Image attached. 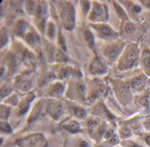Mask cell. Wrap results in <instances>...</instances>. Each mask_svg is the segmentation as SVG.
<instances>
[{
	"label": "cell",
	"instance_id": "obj_1",
	"mask_svg": "<svg viewBox=\"0 0 150 147\" xmlns=\"http://www.w3.org/2000/svg\"><path fill=\"white\" fill-rule=\"evenodd\" d=\"M62 17L65 28L69 29L73 28L74 22V11L71 5L67 4L64 5Z\"/></svg>",
	"mask_w": 150,
	"mask_h": 147
},
{
	"label": "cell",
	"instance_id": "obj_2",
	"mask_svg": "<svg viewBox=\"0 0 150 147\" xmlns=\"http://www.w3.org/2000/svg\"><path fill=\"white\" fill-rule=\"evenodd\" d=\"M107 66L104 61L99 58H97L93 61L90 67V70L93 74H102L107 69Z\"/></svg>",
	"mask_w": 150,
	"mask_h": 147
},
{
	"label": "cell",
	"instance_id": "obj_3",
	"mask_svg": "<svg viewBox=\"0 0 150 147\" xmlns=\"http://www.w3.org/2000/svg\"><path fill=\"white\" fill-rule=\"evenodd\" d=\"M100 35L105 37H109L113 36L114 33L109 26L106 25H98L94 26Z\"/></svg>",
	"mask_w": 150,
	"mask_h": 147
},
{
	"label": "cell",
	"instance_id": "obj_4",
	"mask_svg": "<svg viewBox=\"0 0 150 147\" xmlns=\"http://www.w3.org/2000/svg\"><path fill=\"white\" fill-rule=\"evenodd\" d=\"M104 9L103 6L100 4L95 5L90 16L91 20H97L101 18L104 15Z\"/></svg>",
	"mask_w": 150,
	"mask_h": 147
},
{
	"label": "cell",
	"instance_id": "obj_5",
	"mask_svg": "<svg viewBox=\"0 0 150 147\" xmlns=\"http://www.w3.org/2000/svg\"><path fill=\"white\" fill-rule=\"evenodd\" d=\"M47 5L44 2H41L37 8L36 16L38 18L42 19L43 22L44 19L47 15Z\"/></svg>",
	"mask_w": 150,
	"mask_h": 147
},
{
	"label": "cell",
	"instance_id": "obj_6",
	"mask_svg": "<svg viewBox=\"0 0 150 147\" xmlns=\"http://www.w3.org/2000/svg\"><path fill=\"white\" fill-rule=\"evenodd\" d=\"M121 47L118 45H112L107 49V55L110 58L115 57L119 53Z\"/></svg>",
	"mask_w": 150,
	"mask_h": 147
},
{
	"label": "cell",
	"instance_id": "obj_7",
	"mask_svg": "<svg viewBox=\"0 0 150 147\" xmlns=\"http://www.w3.org/2000/svg\"><path fill=\"white\" fill-rule=\"evenodd\" d=\"M144 85V80L141 77H137L132 80L131 85L134 88L139 90L142 89Z\"/></svg>",
	"mask_w": 150,
	"mask_h": 147
},
{
	"label": "cell",
	"instance_id": "obj_8",
	"mask_svg": "<svg viewBox=\"0 0 150 147\" xmlns=\"http://www.w3.org/2000/svg\"><path fill=\"white\" fill-rule=\"evenodd\" d=\"M114 6H115V10L117 12L119 17L120 18L122 19V20H128V16L126 14L125 12L124 11V10L122 9V7L116 2H115L114 4Z\"/></svg>",
	"mask_w": 150,
	"mask_h": 147
},
{
	"label": "cell",
	"instance_id": "obj_9",
	"mask_svg": "<svg viewBox=\"0 0 150 147\" xmlns=\"http://www.w3.org/2000/svg\"><path fill=\"white\" fill-rule=\"evenodd\" d=\"M26 29V25L22 21L17 23L15 27V33L18 35H23Z\"/></svg>",
	"mask_w": 150,
	"mask_h": 147
},
{
	"label": "cell",
	"instance_id": "obj_10",
	"mask_svg": "<svg viewBox=\"0 0 150 147\" xmlns=\"http://www.w3.org/2000/svg\"><path fill=\"white\" fill-rule=\"evenodd\" d=\"M143 62L145 69L148 71L150 70V53L148 51L143 53Z\"/></svg>",
	"mask_w": 150,
	"mask_h": 147
},
{
	"label": "cell",
	"instance_id": "obj_11",
	"mask_svg": "<svg viewBox=\"0 0 150 147\" xmlns=\"http://www.w3.org/2000/svg\"><path fill=\"white\" fill-rule=\"evenodd\" d=\"M84 36L86 40L89 44V46L91 47H93L94 40L93 34L90 32H89V30H86L84 33Z\"/></svg>",
	"mask_w": 150,
	"mask_h": 147
},
{
	"label": "cell",
	"instance_id": "obj_12",
	"mask_svg": "<svg viewBox=\"0 0 150 147\" xmlns=\"http://www.w3.org/2000/svg\"><path fill=\"white\" fill-rule=\"evenodd\" d=\"M26 39L28 43L31 45L35 44L38 41L37 37L33 33H28L26 36Z\"/></svg>",
	"mask_w": 150,
	"mask_h": 147
},
{
	"label": "cell",
	"instance_id": "obj_13",
	"mask_svg": "<svg viewBox=\"0 0 150 147\" xmlns=\"http://www.w3.org/2000/svg\"><path fill=\"white\" fill-rule=\"evenodd\" d=\"M137 56V53L134 50H131L128 52L126 55V58L129 61H134L136 60Z\"/></svg>",
	"mask_w": 150,
	"mask_h": 147
},
{
	"label": "cell",
	"instance_id": "obj_14",
	"mask_svg": "<svg viewBox=\"0 0 150 147\" xmlns=\"http://www.w3.org/2000/svg\"><path fill=\"white\" fill-rule=\"evenodd\" d=\"M121 134L122 137L124 138H128L131 136V130L128 127H123L121 129Z\"/></svg>",
	"mask_w": 150,
	"mask_h": 147
},
{
	"label": "cell",
	"instance_id": "obj_15",
	"mask_svg": "<svg viewBox=\"0 0 150 147\" xmlns=\"http://www.w3.org/2000/svg\"><path fill=\"white\" fill-rule=\"evenodd\" d=\"M66 129L71 132H76L79 129V125L77 123L73 122L67 126Z\"/></svg>",
	"mask_w": 150,
	"mask_h": 147
},
{
	"label": "cell",
	"instance_id": "obj_16",
	"mask_svg": "<svg viewBox=\"0 0 150 147\" xmlns=\"http://www.w3.org/2000/svg\"><path fill=\"white\" fill-rule=\"evenodd\" d=\"M63 89L64 88L62 85L59 83V84H56L55 86L54 87L53 91L55 94H60L63 92Z\"/></svg>",
	"mask_w": 150,
	"mask_h": 147
},
{
	"label": "cell",
	"instance_id": "obj_17",
	"mask_svg": "<svg viewBox=\"0 0 150 147\" xmlns=\"http://www.w3.org/2000/svg\"><path fill=\"white\" fill-rule=\"evenodd\" d=\"M136 30V27L133 23H129L126 25L125 30L128 33H132Z\"/></svg>",
	"mask_w": 150,
	"mask_h": 147
},
{
	"label": "cell",
	"instance_id": "obj_18",
	"mask_svg": "<svg viewBox=\"0 0 150 147\" xmlns=\"http://www.w3.org/2000/svg\"><path fill=\"white\" fill-rule=\"evenodd\" d=\"M8 41V36L7 33L5 32H1V47L6 44Z\"/></svg>",
	"mask_w": 150,
	"mask_h": 147
},
{
	"label": "cell",
	"instance_id": "obj_19",
	"mask_svg": "<svg viewBox=\"0 0 150 147\" xmlns=\"http://www.w3.org/2000/svg\"><path fill=\"white\" fill-rule=\"evenodd\" d=\"M75 114L77 117L79 118H83L86 116V112L82 109L78 108L75 110Z\"/></svg>",
	"mask_w": 150,
	"mask_h": 147
},
{
	"label": "cell",
	"instance_id": "obj_20",
	"mask_svg": "<svg viewBox=\"0 0 150 147\" xmlns=\"http://www.w3.org/2000/svg\"><path fill=\"white\" fill-rule=\"evenodd\" d=\"M55 26L53 23L49 24L48 27V35L51 37H54L55 35Z\"/></svg>",
	"mask_w": 150,
	"mask_h": 147
},
{
	"label": "cell",
	"instance_id": "obj_21",
	"mask_svg": "<svg viewBox=\"0 0 150 147\" xmlns=\"http://www.w3.org/2000/svg\"><path fill=\"white\" fill-rule=\"evenodd\" d=\"M82 8L83 10V12L84 13H87L89 11L90 8V5L89 1H82Z\"/></svg>",
	"mask_w": 150,
	"mask_h": 147
},
{
	"label": "cell",
	"instance_id": "obj_22",
	"mask_svg": "<svg viewBox=\"0 0 150 147\" xmlns=\"http://www.w3.org/2000/svg\"><path fill=\"white\" fill-rule=\"evenodd\" d=\"M59 43H60V45H61L62 48L63 50H66V47L64 39V37L62 36V34L61 33H60V34H59Z\"/></svg>",
	"mask_w": 150,
	"mask_h": 147
},
{
	"label": "cell",
	"instance_id": "obj_23",
	"mask_svg": "<svg viewBox=\"0 0 150 147\" xmlns=\"http://www.w3.org/2000/svg\"><path fill=\"white\" fill-rule=\"evenodd\" d=\"M77 90H79V93L83 96L85 92V86L82 83H80L77 85Z\"/></svg>",
	"mask_w": 150,
	"mask_h": 147
},
{
	"label": "cell",
	"instance_id": "obj_24",
	"mask_svg": "<svg viewBox=\"0 0 150 147\" xmlns=\"http://www.w3.org/2000/svg\"><path fill=\"white\" fill-rule=\"evenodd\" d=\"M27 9L29 10V12H31L33 11V9H34V8H35V2H33V1H29Z\"/></svg>",
	"mask_w": 150,
	"mask_h": 147
},
{
	"label": "cell",
	"instance_id": "obj_25",
	"mask_svg": "<svg viewBox=\"0 0 150 147\" xmlns=\"http://www.w3.org/2000/svg\"><path fill=\"white\" fill-rule=\"evenodd\" d=\"M1 129L4 131L7 132H11V127L8 124H4V125H1Z\"/></svg>",
	"mask_w": 150,
	"mask_h": 147
},
{
	"label": "cell",
	"instance_id": "obj_26",
	"mask_svg": "<svg viewBox=\"0 0 150 147\" xmlns=\"http://www.w3.org/2000/svg\"><path fill=\"white\" fill-rule=\"evenodd\" d=\"M97 124V122L95 120H91L88 123V126L90 129H93Z\"/></svg>",
	"mask_w": 150,
	"mask_h": 147
},
{
	"label": "cell",
	"instance_id": "obj_27",
	"mask_svg": "<svg viewBox=\"0 0 150 147\" xmlns=\"http://www.w3.org/2000/svg\"><path fill=\"white\" fill-rule=\"evenodd\" d=\"M111 143L113 144H117L119 143L118 137L116 135L113 136L111 140Z\"/></svg>",
	"mask_w": 150,
	"mask_h": 147
},
{
	"label": "cell",
	"instance_id": "obj_28",
	"mask_svg": "<svg viewBox=\"0 0 150 147\" xmlns=\"http://www.w3.org/2000/svg\"><path fill=\"white\" fill-rule=\"evenodd\" d=\"M114 131L113 130L110 129L107 132V134H106V137L107 138H110L112 136V135L114 134Z\"/></svg>",
	"mask_w": 150,
	"mask_h": 147
},
{
	"label": "cell",
	"instance_id": "obj_29",
	"mask_svg": "<svg viewBox=\"0 0 150 147\" xmlns=\"http://www.w3.org/2000/svg\"><path fill=\"white\" fill-rule=\"evenodd\" d=\"M140 7L138 6H135V7H134L133 9V11L135 13H139L141 11Z\"/></svg>",
	"mask_w": 150,
	"mask_h": 147
},
{
	"label": "cell",
	"instance_id": "obj_30",
	"mask_svg": "<svg viewBox=\"0 0 150 147\" xmlns=\"http://www.w3.org/2000/svg\"><path fill=\"white\" fill-rule=\"evenodd\" d=\"M80 147H88V144L86 142H82L80 145Z\"/></svg>",
	"mask_w": 150,
	"mask_h": 147
},
{
	"label": "cell",
	"instance_id": "obj_31",
	"mask_svg": "<svg viewBox=\"0 0 150 147\" xmlns=\"http://www.w3.org/2000/svg\"><path fill=\"white\" fill-rule=\"evenodd\" d=\"M145 141L150 146V136L146 137V138L145 139Z\"/></svg>",
	"mask_w": 150,
	"mask_h": 147
},
{
	"label": "cell",
	"instance_id": "obj_32",
	"mask_svg": "<svg viewBox=\"0 0 150 147\" xmlns=\"http://www.w3.org/2000/svg\"><path fill=\"white\" fill-rule=\"evenodd\" d=\"M105 130V129L104 127H101L100 129V132H99V133H100V134H104V133Z\"/></svg>",
	"mask_w": 150,
	"mask_h": 147
},
{
	"label": "cell",
	"instance_id": "obj_33",
	"mask_svg": "<svg viewBox=\"0 0 150 147\" xmlns=\"http://www.w3.org/2000/svg\"><path fill=\"white\" fill-rule=\"evenodd\" d=\"M147 127H149V128H150V122L148 123Z\"/></svg>",
	"mask_w": 150,
	"mask_h": 147
}]
</instances>
